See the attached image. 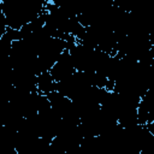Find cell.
Here are the masks:
<instances>
[{
	"instance_id": "6da1fadb",
	"label": "cell",
	"mask_w": 154,
	"mask_h": 154,
	"mask_svg": "<svg viewBox=\"0 0 154 154\" xmlns=\"http://www.w3.org/2000/svg\"><path fill=\"white\" fill-rule=\"evenodd\" d=\"M75 72H77V70L75 67V64H73V60L71 58V54H70L69 49H65L59 55L57 63L53 65V67L49 71V73L52 75L53 79L57 83L67 79Z\"/></svg>"
},
{
	"instance_id": "7a4b0ae2",
	"label": "cell",
	"mask_w": 154,
	"mask_h": 154,
	"mask_svg": "<svg viewBox=\"0 0 154 154\" xmlns=\"http://www.w3.org/2000/svg\"><path fill=\"white\" fill-rule=\"evenodd\" d=\"M37 91L42 95H48L52 91H55L57 89V82L53 79L49 71L42 72L37 75Z\"/></svg>"
}]
</instances>
